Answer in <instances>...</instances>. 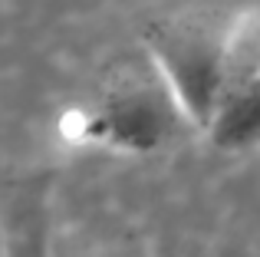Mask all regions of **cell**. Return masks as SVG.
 <instances>
[{
  "instance_id": "obj_1",
  "label": "cell",
  "mask_w": 260,
  "mask_h": 257,
  "mask_svg": "<svg viewBox=\"0 0 260 257\" xmlns=\"http://www.w3.org/2000/svg\"><path fill=\"white\" fill-rule=\"evenodd\" d=\"M181 125L188 122L145 53L142 63L112 70L92 103L63 119L70 142L115 155H155L172 145Z\"/></svg>"
},
{
  "instance_id": "obj_2",
  "label": "cell",
  "mask_w": 260,
  "mask_h": 257,
  "mask_svg": "<svg viewBox=\"0 0 260 257\" xmlns=\"http://www.w3.org/2000/svg\"><path fill=\"white\" fill-rule=\"evenodd\" d=\"M231 20L214 13H175L148 23L145 56L172 92L184 122L204 135L224 79Z\"/></svg>"
},
{
  "instance_id": "obj_3",
  "label": "cell",
  "mask_w": 260,
  "mask_h": 257,
  "mask_svg": "<svg viewBox=\"0 0 260 257\" xmlns=\"http://www.w3.org/2000/svg\"><path fill=\"white\" fill-rule=\"evenodd\" d=\"M204 139L228 155L260 152V17L231 20L224 79Z\"/></svg>"
},
{
  "instance_id": "obj_4",
  "label": "cell",
  "mask_w": 260,
  "mask_h": 257,
  "mask_svg": "<svg viewBox=\"0 0 260 257\" xmlns=\"http://www.w3.org/2000/svg\"><path fill=\"white\" fill-rule=\"evenodd\" d=\"M0 257H53L43 191L20 185L0 214Z\"/></svg>"
}]
</instances>
